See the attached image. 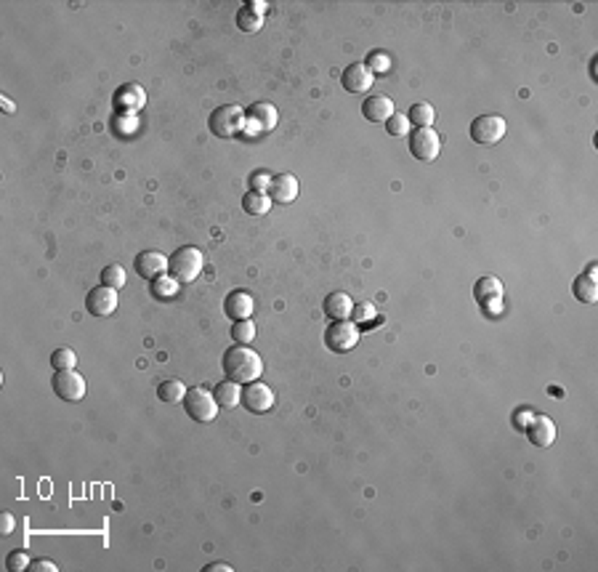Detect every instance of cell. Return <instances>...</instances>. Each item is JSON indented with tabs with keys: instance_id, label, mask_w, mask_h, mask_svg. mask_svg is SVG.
Listing matches in <instances>:
<instances>
[{
	"instance_id": "obj_3",
	"label": "cell",
	"mask_w": 598,
	"mask_h": 572,
	"mask_svg": "<svg viewBox=\"0 0 598 572\" xmlns=\"http://www.w3.org/2000/svg\"><path fill=\"white\" fill-rule=\"evenodd\" d=\"M202 266H205L202 253L197 251L195 245H184V248H178V251L171 256L168 272H171V277L178 280V282H195L197 277H200V272H202Z\"/></svg>"
},
{
	"instance_id": "obj_41",
	"label": "cell",
	"mask_w": 598,
	"mask_h": 572,
	"mask_svg": "<svg viewBox=\"0 0 598 572\" xmlns=\"http://www.w3.org/2000/svg\"><path fill=\"white\" fill-rule=\"evenodd\" d=\"M3 110H6V112H13V104H11L8 99H6V96H3Z\"/></svg>"
},
{
	"instance_id": "obj_15",
	"label": "cell",
	"mask_w": 598,
	"mask_h": 572,
	"mask_svg": "<svg viewBox=\"0 0 598 572\" xmlns=\"http://www.w3.org/2000/svg\"><path fill=\"white\" fill-rule=\"evenodd\" d=\"M298 192H301V184H298V178L293 173H280L269 184V198H272V202H293L298 198Z\"/></svg>"
},
{
	"instance_id": "obj_33",
	"label": "cell",
	"mask_w": 598,
	"mask_h": 572,
	"mask_svg": "<svg viewBox=\"0 0 598 572\" xmlns=\"http://www.w3.org/2000/svg\"><path fill=\"white\" fill-rule=\"evenodd\" d=\"M386 131L391 133V136H396V139L407 136V131H410L407 115H393V118H389V120H386Z\"/></svg>"
},
{
	"instance_id": "obj_8",
	"label": "cell",
	"mask_w": 598,
	"mask_h": 572,
	"mask_svg": "<svg viewBox=\"0 0 598 572\" xmlns=\"http://www.w3.org/2000/svg\"><path fill=\"white\" fill-rule=\"evenodd\" d=\"M508 125L500 115H478L476 120L471 122V139L476 144H498L505 136Z\"/></svg>"
},
{
	"instance_id": "obj_38",
	"label": "cell",
	"mask_w": 598,
	"mask_h": 572,
	"mask_svg": "<svg viewBox=\"0 0 598 572\" xmlns=\"http://www.w3.org/2000/svg\"><path fill=\"white\" fill-rule=\"evenodd\" d=\"M0 530H3V535H11L13 532V517L8 514V511L0 517Z\"/></svg>"
},
{
	"instance_id": "obj_25",
	"label": "cell",
	"mask_w": 598,
	"mask_h": 572,
	"mask_svg": "<svg viewBox=\"0 0 598 572\" xmlns=\"http://www.w3.org/2000/svg\"><path fill=\"white\" fill-rule=\"evenodd\" d=\"M186 391H189V389H186L178 378H168V381H163V384L157 386V396H160L163 402H171V405H173V402H184Z\"/></svg>"
},
{
	"instance_id": "obj_32",
	"label": "cell",
	"mask_w": 598,
	"mask_h": 572,
	"mask_svg": "<svg viewBox=\"0 0 598 572\" xmlns=\"http://www.w3.org/2000/svg\"><path fill=\"white\" fill-rule=\"evenodd\" d=\"M30 556H27V551L19 549V551H11L8 556H6V567L11 572H22V570H30Z\"/></svg>"
},
{
	"instance_id": "obj_12",
	"label": "cell",
	"mask_w": 598,
	"mask_h": 572,
	"mask_svg": "<svg viewBox=\"0 0 598 572\" xmlns=\"http://www.w3.org/2000/svg\"><path fill=\"white\" fill-rule=\"evenodd\" d=\"M242 405L251 413H266L274 407V391L261 381H251L242 389Z\"/></svg>"
},
{
	"instance_id": "obj_6",
	"label": "cell",
	"mask_w": 598,
	"mask_h": 572,
	"mask_svg": "<svg viewBox=\"0 0 598 572\" xmlns=\"http://www.w3.org/2000/svg\"><path fill=\"white\" fill-rule=\"evenodd\" d=\"M407 139H410V152H413L415 160L434 163L442 152V136L434 128H415Z\"/></svg>"
},
{
	"instance_id": "obj_16",
	"label": "cell",
	"mask_w": 598,
	"mask_h": 572,
	"mask_svg": "<svg viewBox=\"0 0 598 572\" xmlns=\"http://www.w3.org/2000/svg\"><path fill=\"white\" fill-rule=\"evenodd\" d=\"M362 115L370 122H386L389 118L396 115L393 110V101L386 96V93H378V96H367L364 104H362Z\"/></svg>"
},
{
	"instance_id": "obj_7",
	"label": "cell",
	"mask_w": 598,
	"mask_h": 572,
	"mask_svg": "<svg viewBox=\"0 0 598 572\" xmlns=\"http://www.w3.org/2000/svg\"><path fill=\"white\" fill-rule=\"evenodd\" d=\"M51 389H54V394L59 396V399H64V402H80L88 391V384H86V378L80 373H75V370H56L54 381H51Z\"/></svg>"
},
{
	"instance_id": "obj_19",
	"label": "cell",
	"mask_w": 598,
	"mask_h": 572,
	"mask_svg": "<svg viewBox=\"0 0 598 572\" xmlns=\"http://www.w3.org/2000/svg\"><path fill=\"white\" fill-rule=\"evenodd\" d=\"M322 311H325L330 319H348L351 314H354V301H351L348 293L335 290V293H330V296L325 298Z\"/></svg>"
},
{
	"instance_id": "obj_1",
	"label": "cell",
	"mask_w": 598,
	"mask_h": 572,
	"mask_svg": "<svg viewBox=\"0 0 598 572\" xmlns=\"http://www.w3.org/2000/svg\"><path fill=\"white\" fill-rule=\"evenodd\" d=\"M224 373H226L229 381L234 384H251V381H258L263 373V362L258 352H253L248 346H231L226 354H224Z\"/></svg>"
},
{
	"instance_id": "obj_21",
	"label": "cell",
	"mask_w": 598,
	"mask_h": 572,
	"mask_svg": "<svg viewBox=\"0 0 598 572\" xmlns=\"http://www.w3.org/2000/svg\"><path fill=\"white\" fill-rule=\"evenodd\" d=\"M272 198L266 195V192H248L245 198H242V210L248 213V216H266L269 210H272Z\"/></svg>"
},
{
	"instance_id": "obj_13",
	"label": "cell",
	"mask_w": 598,
	"mask_h": 572,
	"mask_svg": "<svg viewBox=\"0 0 598 572\" xmlns=\"http://www.w3.org/2000/svg\"><path fill=\"white\" fill-rule=\"evenodd\" d=\"M473 296L484 307V311L498 314L500 311V298H502V282L498 277H481L473 287Z\"/></svg>"
},
{
	"instance_id": "obj_11",
	"label": "cell",
	"mask_w": 598,
	"mask_h": 572,
	"mask_svg": "<svg viewBox=\"0 0 598 572\" xmlns=\"http://www.w3.org/2000/svg\"><path fill=\"white\" fill-rule=\"evenodd\" d=\"M86 309L88 314H93V317H109L117 309V290L107 285H98L93 290H88Z\"/></svg>"
},
{
	"instance_id": "obj_27",
	"label": "cell",
	"mask_w": 598,
	"mask_h": 572,
	"mask_svg": "<svg viewBox=\"0 0 598 572\" xmlns=\"http://www.w3.org/2000/svg\"><path fill=\"white\" fill-rule=\"evenodd\" d=\"M75 365H77V354L69 346H59L51 354V367L54 370H75Z\"/></svg>"
},
{
	"instance_id": "obj_30",
	"label": "cell",
	"mask_w": 598,
	"mask_h": 572,
	"mask_svg": "<svg viewBox=\"0 0 598 572\" xmlns=\"http://www.w3.org/2000/svg\"><path fill=\"white\" fill-rule=\"evenodd\" d=\"M152 293L157 298H173L176 293H178V280H173V277H157L152 285Z\"/></svg>"
},
{
	"instance_id": "obj_22",
	"label": "cell",
	"mask_w": 598,
	"mask_h": 572,
	"mask_svg": "<svg viewBox=\"0 0 598 572\" xmlns=\"http://www.w3.org/2000/svg\"><path fill=\"white\" fill-rule=\"evenodd\" d=\"M572 293H575V298L577 301H582V304H596V298H598L596 277L580 275L575 280V285H572Z\"/></svg>"
},
{
	"instance_id": "obj_36",
	"label": "cell",
	"mask_w": 598,
	"mask_h": 572,
	"mask_svg": "<svg viewBox=\"0 0 598 572\" xmlns=\"http://www.w3.org/2000/svg\"><path fill=\"white\" fill-rule=\"evenodd\" d=\"M30 570H33V572H56L59 567H56L51 559H38V561H33V564H30Z\"/></svg>"
},
{
	"instance_id": "obj_28",
	"label": "cell",
	"mask_w": 598,
	"mask_h": 572,
	"mask_svg": "<svg viewBox=\"0 0 598 572\" xmlns=\"http://www.w3.org/2000/svg\"><path fill=\"white\" fill-rule=\"evenodd\" d=\"M125 280H128V275H125V269L120 264H109V266H104L101 269V285H107V287H122L125 285Z\"/></svg>"
},
{
	"instance_id": "obj_24",
	"label": "cell",
	"mask_w": 598,
	"mask_h": 572,
	"mask_svg": "<svg viewBox=\"0 0 598 572\" xmlns=\"http://www.w3.org/2000/svg\"><path fill=\"white\" fill-rule=\"evenodd\" d=\"M407 120L413 122V125H418V128H431V122L436 120V112L428 101H418L407 112Z\"/></svg>"
},
{
	"instance_id": "obj_34",
	"label": "cell",
	"mask_w": 598,
	"mask_h": 572,
	"mask_svg": "<svg viewBox=\"0 0 598 572\" xmlns=\"http://www.w3.org/2000/svg\"><path fill=\"white\" fill-rule=\"evenodd\" d=\"M351 317L357 319V325H364V322H375V319H378V311H375L372 304H359V307H354V314H351Z\"/></svg>"
},
{
	"instance_id": "obj_23",
	"label": "cell",
	"mask_w": 598,
	"mask_h": 572,
	"mask_svg": "<svg viewBox=\"0 0 598 572\" xmlns=\"http://www.w3.org/2000/svg\"><path fill=\"white\" fill-rule=\"evenodd\" d=\"M213 396H216V402L221 407H237L239 402H242V389H239V384H234V381H224V384L216 386V391H213Z\"/></svg>"
},
{
	"instance_id": "obj_26",
	"label": "cell",
	"mask_w": 598,
	"mask_h": 572,
	"mask_svg": "<svg viewBox=\"0 0 598 572\" xmlns=\"http://www.w3.org/2000/svg\"><path fill=\"white\" fill-rule=\"evenodd\" d=\"M261 24H263V13L253 11L248 3H245V6L237 11V27L242 30V33H258V30H261Z\"/></svg>"
},
{
	"instance_id": "obj_14",
	"label": "cell",
	"mask_w": 598,
	"mask_h": 572,
	"mask_svg": "<svg viewBox=\"0 0 598 572\" xmlns=\"http://www.w3.org/2000/svg\"><path fill=\"white\" fill-rule=\"evenodd\" d=\"M527 437L537 447H551L556 442V423L548 416H532L529 426H527Z\"/></svg>"
},
{
	"instance_id": "obj_40",
	"label": "cell",
	"mask_w": 598,
	"mask_h": 572,
	"mask_svg": "<svg viewBox=\"0 0 598 572\" xmlns=\"http://www.w3.org/2000/svg\"><path fill=\"white\" fill-rule=\"evenodd\" d=\"M248 6H251L253 11H258V13H266V3H258V0H251V3H248Z\"/></svg>"
},
{
	"instance_id": "obj_2",
	"label": "cell",
	"mask_w": 598,
	"mask_h": 572,
	"mask_svg": "<svg viewBox=\"0 0 598 572\" xmlns=\"http://www.w3.org/2000/svg\"><path fill=\"white\" fill-rule=\"evenodd\" d=\"M245 122H248V115L242 107L237 104H224L218 110L210 112L207 118V128L216 139H234L239 133L245 131Z\"/></svg>"
},
{
	"instance_id": "obj_29",
	"label": "cell",
	"mask_w": 598,
	"mask_h": 572,
	"mask_svg": "<svg viewBox=\"0 0 598 572\" xmlns=\"http://www.w3.org/2000/svg\"><path fill=\"white\" fill-rule=\"evenodd\" d=\"M231 338L237 343H251L253 338H255V325H253L251 319H237L234 322V328H231Z\"/></svg>"
},
{
	"instance_id": "obj_20",
	"label": "cell",
	"mask_w": 598,
	"mask_h": 572,
	"mask_svg": "<svg viewBox=\"0 0 598 572\" xmlns=\"http://www.w3.org/2000/svg\"><path fill=\"white\" fill-rule=\"evenodd\" d=\"M245 115L258 125V131H272L274 125H277V110H274L269 101H255V104L248 107Z\"/></svg>"
},
{
	"instance_id": "obj_39",
	"label": "cell",
	"mask_w": 598,
	"mask_h": 572,
	"mask_svg": "<svg viewBox=\"0 0 598 572\" xmlns=\"http://www.w3.org/2000/svg\"><path fill=\"white\" fill-rule=\"evenodd\" d=\"M205 572H231V564H224V561H216V564H207Z\"/></svg>"
},
{
	"instance_id": "obj_5",
	"label": "cell",
	"mask_w": 598,
	"mask_h": 572,
	"mask_svg": "<svg viewBox=\"0 0 598 572\" xmlns=\"http://www.w3.org/2000/svg\"><path fill=\"white\" fill-rule=\"evenodd\" d=\"M184 407H186V416L192 421H200V423H210L218 416L216 396L210 394L207 389H189L184 396Z\"/></svg>"
},
{
	"instance_id": "obj_17",
	"label": "cell",
	"mask_w": 598,
	"mask_h": 572,
	"mask_svg": "<svg viewBox=\"0 0 598 572\" xmlns=\"http://www.w3.org/2000/svg\"><path fill=\"white\" fill-rule=\"evenodd\" d=\"M144 104H146V93H144L142 86H136V83H125V86H120L117 91H115V107L117 110H125V112H136L142 110Z\"/></svg>"
},
{
	"instance_id": "obj_4",
	"label": "cell",
	"mask_w": 598,
	"mask_h": 572,
	"mask_svg": "<svg viewBox=\"0 0 598 572\" xmlns=\"http://www.w3.org/2000/svg\"><path fill=\"white\" fill-rule=\"evenodd\" d=\"M359 336H362V331H359L357 322H351V319H333V325H327L325 331V346L335 354H346L359 343Z\"/></svg>"
},
{
	"instance_id": "obj_9",
	"label": "cell",
	"mask_w": 598,
	"mask_h": 572,
	"mask_svg": "<svg viewBox=\"0 0 598 572\" xmlns=\"http://www.w3.org/2000/svg\"><path fill=\"white\" fill-rule=\"evenodd\" d=\"M340 83H343V88L348 93H367L372 88V83H375V72L364 62H354V64H348L343 69Z\"/></svg>"
},
{
	"instance_id": "obj_37",
	"label": "cell",
	"mask_w": 598,
	"mask_h": 572,
	"mask_svg": "<svg viewBox=\"0 0 598 572\" xmlns=\"http://www.w3.org/2000/svg\"><path fill=\"white\" fill-rule=\"evenodd\" d=\"M532 410H522V413H519V416H516V426H519V429H527V426H529V421H532Z\"/></svg>"
},
{
	"instance_id": "obj_10",
	"label": "cell",
	"mask_w": 598,
	"mask_h": 572,
	"mask_svg": "<svg viewBox=\"0 0 598 572\" xmlns=\"http://www.w3.org/2000/svg\"><path fill=\"white\" fill-rule=\"evenodd\" d=\"M168 264H171V258L165 253H160V251H142V253L136 256V261H133V269H136L139 277L154 282L157 277H163L168 272Z\"/></svg>"
},
{
	"instance_id": "obj_31",
	"label": "cell",
	"mask_w": 598,
	"mask_h": 572,
	"mask_svg": "<svg viewBox=\"0 0 598 572\" xmlns=\"http://www.w3.org/2000/svg\"><path fill=\"white\" fill-rule=\"evenodd\" d=\"M364 64L370 67L375 75H383V72H389L391 69V56L386 54V51H372L370 56H367V62Z\"/></svg>"
},
{
	"instance_id": "obj_18",
	"label": "cell",
	"mask_w": 598,
	"mask_h": 572,
	"mask_svg": "<svg viewBox=\"0 0 598 572\" xmlns=\"http://www.w3.org/2000/svg\"><path fill=\"white\" fill-rule=\"evenodd\" d=\"M253 309H255L253 296L251 293H245V290H231L226 296V301H224V311H226L234 322H237V319H251Z\"/></svg>"
},
{
	"instance_id": "obj_35",
	"label": "cell",
	"mask_w": 598,
	"mask_h": 572,
	"mask_svg": "<svg viewBox=\"0 0 598 572\" xmlns=\"http://www.w3.org/2000/svg\"><path fill=\"white\" fill-rule=\"evenodd\" d=\"M272 178L274 176H269L266 171H255V173L251 176V189L253 192H266L269 184H272Z\"/></svg>"
}]
</instances>
